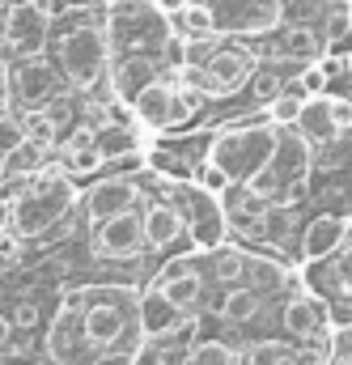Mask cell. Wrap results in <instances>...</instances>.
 Instances as JSON below:
<instances>
[{
	"instance_id": "obj_1",
	"label": "cell",
	"mask_w": 352,
	"mask_h": 365,
	"mask_svg": "<svg viewBox=\"0 0 352 365\" xmlns=\"http://www.w3.org/2000/svg\"><path fill=\"white\" fill-rule=\"evenodd\" d=\"M77 204V191L64 170H38L30 191L13 204V238H47Z\"/></svg>"
},
{
	"instance_id": "obj_2",
	"label": "cell",
	"mask_w": 352,
	"mask_h": 365,
	"mask_svg": "<svg viewBox=\"0 0 352 365\" xmlns=\"http://www.w3.org/2000/svg\"><path fill=\"white\" fill-rule=\"evenodd\" d=\"M276 140H280V128L271 123V115L251 119V123H234L229 132H221L212 140V162L229 175V182H251L276 153Z\"/></svg>"
},
{
	"instance_id": "obj_3",
	"label": "cell",
	"mask_w": 352,
	"mask_h": 365,
	"mask_svg": "<svg viewBox=\"0 0 352 365\" xmlns=\"http://www.w3.org/2000/svg\"><path fill=\"white\" fill-rule=\"evenodd\" d=\"M310 182V145L297 136V128H280L276 153L267 158V166L251 179V187L264 195L267 204H289L301 187Z\"/></svg>"
},
{
	"instance_id": "obj_4",
	"label": "cell",
	"mask_w": 352,
	"mask_h": 365,
	"mask_svg": "<svg viewBox=\"0 0 352 365\" xmlns=\"http://www.w3.org/2000/svg\"><path fill=\"white\" fill-rule=\"evenodd\" d=\"M166 191L182 208V221H187L195 251H217L229 234V217L221 208V195H212L204 182H166Z\"/></svg>"
},
{
	"instance_id": "obj_5",
	"label": "cell",
	"mask_w": 352,
	"mask_h": 365,
	"mask_svg": "<svg viewBox=\"0 0 352 365\" xmlns=\"http://www.w3.org/2000/svg\"><path fill=\"white\" fill-rule=\"evenodd\" d=\"M60 64L77 90H93L110 64V34L102 26H77L60 38Z\"/></svg>"
},
{
	"instance_id": "obj_6",
	"label": "cell",
	"mask_w": 352,
	"mask_h": 365,
	"mask_svg": "<svg viewBox=\"0 0 352 365\" xmlns=\"http://www.w3.org/2000/svg\"><path fill=\"white\" fill-rule=\"evenodd\" d=\"M145 251V225L132 212H115L93 225V255L106 264H128Z\"/></svg>"
},
{
	"instance_id": "obj_7",
	"label": "cell",
	"mask_w": 352,
	"mask_h": 365,
	"mask_svg": "<svg viewBox=\"0 0 352 365\" xmlns=\"http://www.w3.org/2000/svg\"><path fill=\"white\" fill-rule=\"evenodd\" d=\"M204 77H208V98H229V93L247 90V81L255 77V51L229 47V43L221 38L217 51H212L208 64H204Z\"/></svg>"
},
{
	"instance_id": "obj_8",
	"label": "cell",
	"mask_w": 352,
	"mask_h": 365,
	"mask_svg": "<svg viewBox=\"0 0 352 365\" xmlns=\"http://www.w3.org/2000/svg\"><path fill=\"white\" fill-rule=\"evenodd\" d=\"M47 21H51V17L38 9V0L17 4V9H4V13H0V38H4V47H9L13 56L30 60V56L47 43Z\"/></svg>"
},
{
	"instance_id": "obj_9",
	"label": "cell",
	"mask_w": 352,
	"mask_h": 365,
	"mask_svg": "<svg viewBox=\"0 0 352 365\" xmlns=\"http://www.w3.org/2000/svg\"><path fill=\"white\" fill-rule=\"evenodd\" d=\"M140 204V179L132 175H110V179H98L93 187L86 191L81 208H86V221H106L115 212H132Z\"/></svg>"
},
{
	"instance_id": "obj_10",
	"label": "cell",
	"mask_w": 352,
	"mask_h": 365,
	"mask_svg": "<svg viewBox=\"0 0 352 365\" xmlns=\"http://www.w3.org/2000/svg\"><path fill=\"white\" fill-rule=\"evenodd\" d=\"M297 136L310 145V149H327V145H336L340 140V123H336V115H331V98L327 93H306V102H301V115H297Z\"/></svg>"
},
{
	"instance_id": "obj_11",
	"label": "cell",
	"mask_w": 352,
	"mask_h": 365,
	"mask_svg": "<svg viewBox=\"0 0 352 365\" xmlns=\"http://www.w3.org/2000/svg\"><path fill=\"white\" fill-rule=\"evenodd\" d=\"M60 93L56 86V73L43 64V60H21L17 68H13V86H9V98H17L21 106H47L51 98Z\"/></svg>"
},
{
	"instance_id": "obj_12",
	"label": "cell",
	"mask_w": 352,
	"mask_h": 365,
	"mask_svg": "<svg viewBox=\"0 0 352 365\" xmlns=\"http://www.w3.org/2000/svg\"><path fill=\"white\" fill-rule=\"evenodd\" d=\"M178 323H182V310L162 289L140 293V306H136V331H140V340H166Z\"/></svg>"
},
{
	"instance_id": "obj_13",
	"label": "cell",
	"mask_w": 352,
	"mask_h": 365,
	"mask_svg": "<svg viewBox=\"0 0 352 365\" xmlns=\"http://www.w3.org/2000/svg\"><path fill=\"white\" fill-rule=\"evenodd\" d=\"M327 319H331V310H327V297H319V293H293L284 302V331L293 340H314L327 327Z\"/></svg>"
},
{
	"instance_id": "obj_14",
	"label": "cell",
	"mask_w": 352,
	"mask_h": 365,
	"mask_svg": "<svg viewBox=\"0 0 352 365\" xmlns=\"http://www.w3.org/2000/svg\"><path fill=\"white\" fill-rule=\"evenodd\" d=\"M140 225H145V242H149L153 251H166V247H175L178 238H187L182 208H178V204H166V200L149 204L145 217H140Z\"/></svg>"
},
{
	"instance_id": "obj_15",
	"label": "cell",
	"mask_w": 352,
	"mask_h": 365,
	"mask_svg": "<svg viewBox=\"0 0 352 365\" xmlns=\"http://www.w3.org/2000/svg\"><path fill=\"white\" fill-rule=\"evenodd\" d=\"M344 234H348V221L344 217H336V212H323V217H314L306 230H301V255L314 264V259H327L340 242H344Z\"/></svg>"
},
{
	"instance_id": "obj_16",
	"label": "cell",
	"mask_w": 352,
	"mask_h": 365,
	"mask_svg": "<svg viewBox=\"0 0 352 365\" xmlns=\"http://www.w3.org/2000/svg\"><path fill=\"white\" fill-rule=\"evenodd\" d=\"M153 289H162L170 302H175L178 310H191L195 302H200V293H204V280L195 276V268H191V255L187 259H175L166 272L153 280Z\"/></svg>"
},
{
	"instance_id": "obj_17",
	"label": "cell",
	"mask_w": 352,
	"mask_h": 365,
	"mask_svg": "<svg viewBox=\"0 0 352 365\" xmlns=\"http://www.w3.org/2000/svg\"><path fill=\"white\" fill-rule=\"evenodd\" d=\"M170 106H175V86L170 81H149L145 90L132 98V110H136V123L145 128H170Z\"/></svg>"
},
{
	"instance_id": "obj_18",
	"label": "cell",
	"mask_w": 352,
	"mask_h": 365,
	"mask_svg": "<svg viewBox=\"0 0 352 365\" xmlns=\"http://www.w3.org/2000/svg\"><path fill=\"white\" fill-rule=\"evenodd\" d=\"M110 81H115V93H119L123 102H132L149 81H157V60H149L145 51H132V56H123V60L115 64Z\"/></svg>"
},
{
	"instance_id": "obj_19",
	"label": "cell",
	"mask_w": 352,
	"mask_h": 365,
	"mask_svg": "<svg viewBox=\"0 0 352 365\" xmlns=\"http://www.w3.org/2000/svg\"><path fill=\"white\" fill-rule=\"evenodd\" d=\"M93 145L110 162V158H132L140 149V136H136V123H102L93 128Z\"/></svg>"
},
{
	"instance_id": "obj_20",
	"label": "cell",
	"mask_w": 352,
	"mask_h": 365,
	"mask_svg": "<svg viewBox=\"0 0 352 365\" xmlns=\"http://www.w3.org/2000/svg\"><path fill=\"white\" fill-rule=\"evenodd\" d=\"M170 26H175L182 38H212V34H217V13H212L208 4L187 0V4H178V9H175Z\"/></svg>"
},
{
	"instance_id": "obj_21",
	"label": "cell",
	"mask_w": 352,
	"mask_h": 365,
	"mask_svg": "<svg viewBox=\"0 0 352 365\" xmlns=\"http://www.w3.org/2000/svg\"><path fill=\"white\" fill-rule=\"evenodd\" d=\"M284 56L289 60H297V64H319L323 60V51H327V38L323 34H314L310 26H293L289 34H284Z\"/></svg>"
},
{
	"instance_id": "obj_22",
	"label": "cell",
	"mask_w": 352,
	"mask_h": 365,
	"mask_svg": "<svg viewBox=\"0 0 352 365\" xmlns=\"http://www.w3.org/2000/svg\"><path fill=\"white\" fill-rule=\"evenodd\" d=\"M259 306H264V302H259V289H251V284H234V289L225 293V302H221V319L242 327V323H251V319L259 314Z\"/></svg>"
},
{
	"instance_id": "obj_23",
	"label": "cell",
	"mask_w": 352,
	"mask_h": 365,
	"mask_svg": "<svg viewBox=\"0 0 352 365\" xmlns=\"http://www.w3.org/2000/svg\"><path fill=\"white\" fill-rule=\"evenodd\" d=\"M43 145H34V140H21L4 162H0V175H38L43 170Z\"/></svg>"
},
{
	"instance_id": "obj_24",
	"label": "cell",
	"mask_w": 352,
	"mask_h": 365,
	"mask_svg": "<svg viewBox=\"0 0 352 365\" xmlns=\"http://www.w3.org/2000/svg\"><path fill=\"white\" fill-rule=\"evenodd\" d=\"M187 365H242V357L225 340H195L187 353Z\"/></svg>"
},
{
	"instance_id": "obj_25",
	"label": "cell",
	"mask_w": 352,
	"mask_h": 365,
	"mask_svg": "<svg viewBox=\"0 0 352 365\" xmlns=\"http://www.w3.org/2000/svg\"><path fill=\"white\" fill-rule=\"evenodd\" d=\"M221 255L212 259V276L221 280V284H238L242 276H247V251H238V247H217Z\"/></svg>"
},
{
	"instance_id": "obj_26",
	"label": "cell",
	"mask_w": 352,
	"mask_h": 365,
	"mask_svg": "<svg viewBox=\"0 0 352 365\" xmlns=\"http://www.w3.org/2000/svg\"><path fill=\"white\" fill-rule=\"evenodd\" d=\"M301 102H306V93L280 90L271 102H267V115H271V123H276V128H293V123H297V115H301Z\"/></svg>"
},
{
	"instance_id": "obj_27",
	"label": "cell",
	"mask_w": 352,
	"mask_h": 365,
	"mask_svg": "<svg viewBox=\"0 0 352 365\" xmlns=\"http://www.w3.org/2000/svg\"><path fill=\"white\" fill-rule=\"evenodd\" d=\"M323 38H327V51H331V56L352 51V13H344V9H340V13H331V17H327V34H323Z\"/></svg>"
},
{
	"instance_id": "obj_28",
	"label": "cell",
	"mask_w": 352,
	"mask_h": 365,
	"mask_svg": "<svg viewBox=\"0 0 352 365\" xmlns=\"http://www.w3.org/2000/svg\"><path fill=\"white\" fill-rule=\"evenodd\" d=\"M293 357L297 353L289 344H280V340H259V344L247 349V365H284V361H293Z\"/></svg>"
},
{
	"instance_id": "obj_29",
	"label": "cell",
	"mask_w": 352,
	"mask_h": 365,
	"mask_svg": "<svg viewBox=\"0 0 352 365\" xmlns=\"http://www.w3.org/2000/svg\"><path fill=\"white\" fill-rule=\"evenodd\" d=\"M280 276H284V268H276L271 259H264V255H247V284L251 289H271V284H280Z\"/></svg>"
},
{
	"instance_id": "obj_30",
	"label": "cell",
	"mask_w": 352,
	"mask_h": 365,
	"mask_svg": "<svg viewBox=\"0 0 352 365\" xmlns=\"http://www.w3.org/2000/svg\"><path fill=\"white\" fill-rule=\"evenodd\" d=\"M280 4H284V0H251L255 17L247 21V30L255 34V30H267V26H276V21H280Z\"/></svg>"
},
{
	"instance_id": "obj_31",
	"label": "cell",
	"mask_w": 352,
	"mask_h": 365,
	"mask_svg": "<svg viewBox=\"0 0 352 365\" xmlns=\"http://www.w3.org/2000/svg\"><path fill=\"white\" fill-rule=\"evenodd\" d=\"M331 361L352 365V323H340V327H331Z\"/></svg>"
},
{
	"instance_id": "obj_32",
	"label": "cell",
	"mask_w": 352,
	"mask_h": 365,
	"mask_svg": "<svg viewBox=\"0 0 352 365\" xmlns=\"http://www.w3.org/2000/svg\"><path fill=\"white\" fill-rule=\"evenodd\" d=\"M26 140V132H21V119H0V162L17 149Z\"/></svg>"
},
{
	"instance_id": "obj_33",
	"label": "cell",
	"mask_w": 352,
	"mask_h": 365,
	"mask_svg": "<svg viewBox=\"0 0 352 365\" xmlns=\"http://www.w3.org/2000/svg\"><path fill=\"white\" fill-rule=\"evenodd\" d=\"M280 90H284V81H280L276 73H259V77H251V93H255V102H271Z\"/></svg>"
},
{
	"instance_id": "obj_34",
	"label": "cell",
	"mask_w": 352,
	"mask_h": 365,
	"mask_svg": "<svg viewBox=\"0 0 352 365\" xmlns=\"http://www.w3.org/2000/svg\"><path fill=\"white\" fill-rule=\"evenodd\" d=\"M9 319H13V331H30V327H38V319H43V314H38V306H34V302H17Z\"/></svg>"
},
{
	"instance_id": "obj_35",
	"label": "cell",
	"mask_w": 352,
	"mask_h": 365,
	"mask_svg": "<svg viewBox=\"0 0 352 365\" xmlns=\"http://www.w3.org/2000/svg\"><path fill=\"white\" fill-rule=\"evenodd\" d=\"M200 182H204V187H208L212 195H221V191L229 187V175H225V170H221V166H217V162L208 158V162L200 166Z\"/></svg>"
},
{
	"instance_id": "obj_36",
	"label": "cell",
	"mask_w": 352,
	"mask_h": 365,
	"mask_svg": "<svg viewBox=\"0 0 352 365\" xmlns=\"http://www.w3.org/2000/svg\"><path fill=\"white\" fill-rule=\"evenodd\" d=\"M301 86H306V93H323V86H327V73L314 64V68H306V73H301Z\"/></svg>"
},
{
	"instance_id": "obj_37",
	"label": "cell",
	"mask_w": 352,
	"mask_h": 365,
	"mask_svg": "<svg viewBox=\"0 0 352 365\" xmlns=\"http://www.w3.org/2000/svg\"><path fill=\"white\" fill-rule=\"evenodd\" d=\"M331 115H336V123H340V128H352V102L331 98Z\"/></svg>"
},
{
	"instance_id": "obj_38",
	"label": "cell",
	"mask_w": 352,
	"mask_h": 365,
	"mask_svg": "<svg viewBox=\"0 0 352 365\" xmlns=\"http://www.w3.org/2000/svg\"><path fill=\"white\" fill-rule=\"evenodd\" d=\"M9 340H13V319H9V314H0V349H4Z\"/></svg>"
},
{
	"instance_id": "obj_39",
	"label": "cell",
	"mask_w": 352,
	"mask_h": 365,
	"mask_svg": "<svg viewBox=\"0 0 352 365\" xmlns=\"http://www.w3.org/2000/svg\"><path fill=\"white\" fill-rule=\"evenodd\" d=\"M89 4H98V0H60L64 13H81V9H89Z\"/></svg>"
},
{
	"instance_id": "obj_40",
	"label": "cell",
	"mask_w": 352,
	"mask_h": 365,
	"mask_svg": "<svg viewBox=\"0 0 352 365\" xmlns=\"http://www.w3.org/2000/svg\"><path fill=\"white\" fill-rule=\"evenodd\" d=\"M102 365H136V353H123L119 361H102Z\"/></svg>"
},
{
	"instance_id": "obj_41",
	"label": "cell",
	"mask_w": 352,
	"mask_h": 365,
	"mask_svg": "<svg viewBox=\"0 0 352 365\" xmlns=\"http://www.w3.org/2000/svg\"><path fill=\"white\" fill-rule=\"evenodd\" d=\"M157 4H162V9H170V13H175L178 4H187V0H157Z\"/></svg>"
},
{
	"instance_id": "obj_42",
	"label": "cell",
	"mask_w": 352,
	"mask_h": 365,
	"mask_svg": "<svg viewBox=\"0 0 352 365\" xmlns=\"http://www.w3.org/2000/svg\"><path fill=\"white\" fill-rule=\"evenodd\" d=\"M284 365H297V357H293V361H284Z\"/></svg>"
},
{
	"instance_id": "obj_43",
	"label": "cell",
	"mask_w": 352,
	"mask_h": 365,
	"mask_svg": "<svg viewBox=\"0 0 352 365\" xmlns=\"http://www.w3.org/2000/svg\"><path fill=\"white\" fill-rule=\"evenodd\" d=\"M331 365H340V361H331Z\"/></svg>"
}]
</instances>
